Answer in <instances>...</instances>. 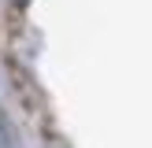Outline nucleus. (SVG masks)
Segmentation results:
<instances>
[{
    "mask_svg": "<svg viewBox=\"0 0 152 148\" xmlns=\"http://www.w3.org/2000/svg\"><path fill=\"white\" fill-rule=\"evenodd\" d=\"M45 148H71V144H67L56 130H48V133H45Z\"/></svg>",
    "mask_w": 152,
    "mask_h": 148,
    "instance_id": "2",
    "label": "nucleus"
},
{
    "mask_svg": "<svg viewBox=\"0 0 152 148\" xmlns=\"http://www.w3.org/2000/svg\"><path fill=\"white\" fill-rule=\"evenodd\" d=\"M0 148H19V137H15V126L7 118V111L0 107Z\"/></svg>",
    "mask_w": 152,
    "mask_h": 148,
    "instance_id": "1",
    "label": "nucleus"
},
{
    "mask_svg": "<svg viewBox=\"0 0 152 148\" xmlns=\"http://www.w3.org/2000/svg\"><path fill=\"white\" fill-rule=\"evenodd\" d=\"M7 4H11L15 11H26V7H30V0H7Z\"/></svg>",
    "mask_w": 152,
    "mask_h": 148,
    "instance_id": "3",
    "label": "nucleus"
}]
</instances>
